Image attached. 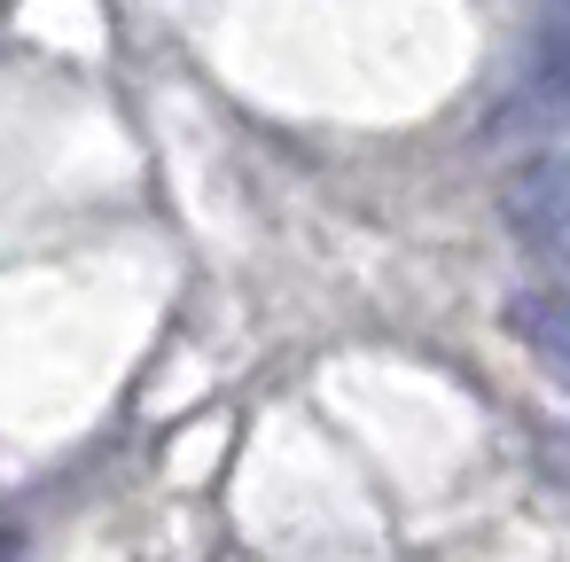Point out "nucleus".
Segmentation results:
<instances>
[{"mask_svg": "<svg viewBox=\"0 0 570 562\" xmlns=\"http://www.w3.org/2000/svg\"><path fill=\"white\" fill-rule=\"evenodd\" d=\"M0 562H9V539H0Z\"/></svg>", "mask_w": 570, "mask_h": 562, "instance_id": "4", "label": "nucleus"}, {"mask_svg": "<svg viewBox=\"0 0 570 562\" xmlns=\"http://www.w3.org/2000/svg\"><path fill=\"white\" fill-rule=\"evenodd\" d=\"M500 219L531 258H547L570 282V149H547V157L515 165V180L500 188Z\"/></svg>", "mask_w": 570, "mask_h": 562, "instance_id": "1", "label": "nucleus"}, {"mask_svg": "<svg viewBox=\"0 0 570 562\" xmlns=\"http://www.w3.org/2000/svg\"><path fill=\"white\" fill-rule=\"evenodd\" d=\"M531 95L547 110H570V0H539L531 32Z\"/></svg>", "mask_w": 570, "mask_h": 562, "instance_id": "3", "label": "nucleus"}, {"mask_svg": "<svg viewBox=\"0 0 570 562\" xmlns=\"http://www.w3.org/2000/svg\"><path fill=\"white\" fill-rule=\"evenodd\" d=\"M508 328L539 352V367L570 391V289H523L508 305Z\"/></svg>", "mask_w": 570, "mask_h": 562, "instance_id": "2", "label": "nucleus"}]
</instances>
